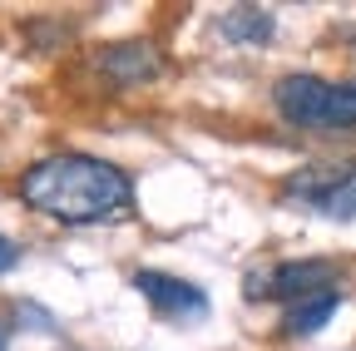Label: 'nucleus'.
Listing matches in <instances>:
<instances>
[{
    "label": "nucleus",
    "mask_w": 356,
    "mask_h": 351,
    "mask_svg": "<svg viewBox=\"0 0 356 351\" xmlns=\"http://www.w3.org/2000/svg\"><path fill=\"white\" fill-rule=\"evenodd\" d=\"M337 307H341V297H337V292L307 297V302L287 307V322H282V332H287V336H312V332H322V327L332 322V312H337Z\"/></svg>",
    "instance_id": "nucleus-8"
},
{
    "label": "nucleus",
    "mask_w": 356,
    "mask_h": 351,
    "mask_svg": "<svg viewBox=\"0 0 356 351\" xmlns=\"http://www.w3.org/2000/svg\"><path fill=\"white\" fill-rule=\"evenodd\" d=\"M15 262H20V247H15L10 238H0V272H10Z\"/></svg>",
    "instance_id": "nucleus-9"
},
{
    "label": "nucleus",
    "mask_w": 356,
    "mask_h": 351,
    "mask_svg": "<svg viewBox=\"0 0 356 351\" xmlns=\"http://www.w3.org/2000/svg\"><path fill=\"white\" fill-rule=\"evenodd\" d=\"M277 114L307 134H346L356 129V84L322 74H287L273 90Z\"/></svg>",
    "instance_id": "nucleus-2"
},
{
    "label": "nucleus",
    "mask_w": 356,
    "mask_h": 351,
    "mask_svg": "<svg viewBox=\"0 0 356 351\" xmlns=\"http://www.w3.org/2000/svg\"><path fill=\"white\" fill-rule=\"evenodd\" d=\"M282 203L332 218V223H356V158H327V163H307L287 173Z\"/></svg>",
    "instance_id": "nucleus-3"
},
{
    "label": "nucleus",
    "mask_w": 356,
    "mask_h": 351,
    "mask_svg": "<svg viewBox=\"0 0 356 351\" xmlns=\"http://www.w3.org/2000/svg\"><path fill=\"white\" fill-rule=\"evenodd\" d=\"M218 30H222V40H233V45H273V15L257 10V6H233L218 20Z\"/></svg>",
    "instance_id": "nucleus-7"
},
{
    "label": "nucleus",
    "mask_w": 356,
    "mask_h": 351,
    "mask_svg": "<svg viewBox=\"0 0 356 351\" xmlns=\"http://www.w3.org/2000/svg\"><path fill=\"white\" fill-rule=\"evenodd\" d=\"M95 74L129 90V84H154L163 74V55L149 45V40H119V45L95 55Z\"/></svg>",
    "instance_id": "nucleus-6"
},
{
    "label": "nucleus",
    "mask_w": 356,
    "mask_h": 351,
    "mask_svg": "<svg viewBox=\"0 0 356 351\" xmlns=\"http://www.w3.org/2000/svg\"><path fill=\"white\" fill-rule=\"evenodd\" d=\"M337 277L341 268L327 257H297V262H277L273 272H252L248 277V297L252 302H307V297H322V292H337Z\"/></svg>",
    "instance_id": "nucleus-4"
},
{
    "label": "nucleus",
    "mask_w": 356,
    "mask_h": 351,
    "mask_svg": "<svg viewBox=\"0 0 356 351\" xmlns=\"http://www.w3.org/2000/svg\"><path fill=\"white\" fill-rule=\"evenodd\" d=\"M20 203L55 223H109L129 213L134 179L95 154H55L20 173Z\"/></svg>",
    "instance_id": "nucleus-1"
},
{
    "label": "nucleus",
    "mask_w": 356,
    "mask_h": 351,
    "mask_svg": "<svg viewBox=\"0 0 356 351\" xmlns=\"http://www.w3.org/2000/svg\"><path fill=\"white\" fill-rule=\"evenodd\" d=\"M6 341H10V332H6V322H0V351H6Z\"/></svg>",
    "instance_id": "nucleus-10"
},
{
    "label": "nucleus",
    "mask_w": 356,
    "mask_h": 351,
    "mask_svg": "<svg viewBox=\"0 0 356 351\" xmlns=\"http://www.w3.org/2000/svg\"><path fill=\"white\" fill-rule=\"evenodd\" d=\"M134 287L144 292V302L154 307V312L163 322H198L208 317V292L193 287L188 277H168V272H134Z\"/></svg>",
    "instance_id": "nucleus-5"
}]
</instances>
